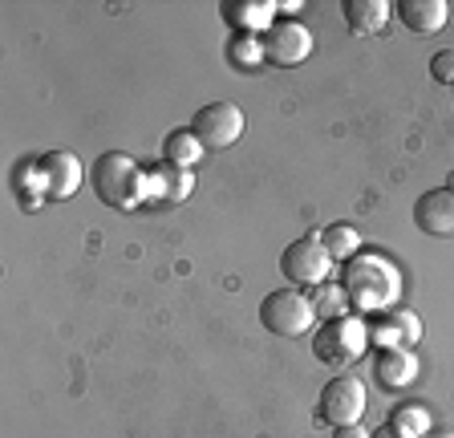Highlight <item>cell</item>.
Segmentation results:
<instances>
[{
  "label": "cell",
  "mask_w": 454,
  "mask_h": 438,
  "mask_svg": "<svg viewBox=\"0 0 454 438\" xmlns=\"http://www.w3.org/2000/svg\"><path fill=\"white\" fill-rule=\"evenodd\" d=\"M369 438H402V434H394V430H389V426H378V430H373V434H369Z\"/></svg>",
  "instance_id": "obj_24"
},
{
  "label": "cell",
  "mask_w": 454,
  "mask_h": 438,
  "mask_svg": "<svg viewBox=\"0 0 454 438\" xmlns=\"http://www.w3.org/2000/svg\"><path fill=\"white\" fill-rule=\"evenodd\" d=\"M191 134L207 151H223L244 134V110L236 102H207L199 106V114L191 118Z\"/></svg>",
  "instance_id": "obj_5"
},
{
  "label": "cell",
  "mask_w": 454,
  "mask_h": 438,
  "mask_svg": "<svg viewBox=\"0 0 454 438\" xmlns=\"http://www.w3.org/2000/svg\"><path fill=\"white\" fill-rule=\"evenodd\" d=\"M369 329V345H378V349H394V345H414L418 337H422V321H418V313H410V309H386V313H373L365 321Z\"/></svg>",
  "instance_id": "obj_9"
},
{
  "label": "cell",
  "mask_w": 454,
  "mask_h": 438,
  "mask_svg": "<svg viewBox=\"0 0 454 438\" xmlns=\"http://www.w3.org/2000/svg\"><path fill=\"white\" fill-rule=\"evenodd\" d=\"M260 45H264V61H268V66L293 69V66H301V61H309L312 33H309V25H301V20L280 17L272 29L260 37Z\"/></svg>",
  "instance_id": "obj_7"
},
{
  "label": "cell",
  "mask_w": 454,
  "mask_h": 438,
  "mask_svg": "<svg viewBox=\"0 0 454 438\" xmlns=\"http://www.w3.org/2000/svg\"><path fill=\"white\" fill-rule=\"evenodd\" d=\"M369 349V329L353 317H340V321H325V329L312 337V353L317 362L329 365V370H349L353 362H361V353Z\"/></svg>",
  "instance_id": "obj_4"
},
{
  "label": "cell",
  "mask_w": 454,
  "mask_h": 438,
  "mask_svg": "<svg viewBox=\"0 0 454 438\" xmlns=\"http://www.w3.org/2000/svg\"><path fill=\"white\" fill-rule=\"evenodd\" d=\"M159 187H162V195H167L170 203H183L191 195V171L187 167H175V162H162L159 171Z\"/></svg>",
  "instance_id": "obj_20"
},
{
  "label": "cell",
  "mask_w": 454,
  "mask_h": 438,
  "mask_svg": "<svg viewBox=\"0 0 454 438\" xmlns=\"http://www.w3.org/2000/svg\"><path fill=\"white\" fill-rule=\"evenodd\" d=\"M414 223H418V231H426V236H438V239L454 236V187L450 183L426 191L422 199L414 203Z\"/></svg>",
  "instance_id": "obj_11"
},
{
  "label": "cell",
  "mask_w": 454,
  "mask_h": 438,
  "mask_svg": "<svg viewBox=\"0 0 454 438\" xmlns=\"http://www.w3.org/2000/svg\"><path fill=\"white\" fill-rule=\"evenodd\" d=\"M162 154H167V162H175V167H191V162L203 154V143H199L191 130H170L167 143H162Z\"/></svg>",
  "instance_id": "obj_19"
},
{
  "label": "cell",
  "mask_w": 454,
  "mask_h": 438,
  "mask_svg": "<svg viewBox=\"0 0 454 438\" xmlns=\"http://www.w3.org/2000/svg\"><path fill=\"white\" fill-rule=\"evenodd\" d=\"M219 9H223V20L227 25H236L239 33H255V29H272L276 20V4L272 0H223V4H219Z\"/></svg>",
  "instance_id": "obj_14"
},
{
  "label": "cell",
  "mask_w": 454,
  "mask_h": 438,
  "mask_svg": "<svg viewBox=\"0 0 454 438\" xmlns=\"http://www.w3.org/2000/svg\"><path fill=\"white\" fill-rule=\"evenodd\" d=\"M426 438H454V430H426Z\"/></svg>",
  "instance_id": "obj_25"
},
{
  "label": "cell",
  "mask_w": 454,
  "mask_h": 438,
  "mask_svg": "<svg viewBox=\"0 0 454 438\" xmlns=\"http://www.w3.org/2000/svg\"><path fill=\"white\" fill-rule=\"evenodd\" d=\"M365 414V386L353 373H337L321 390V418L329 426H353Z\"/></svg>",
  "instance_id": "obj_8"
},
{
  "label": "cell",
  "mask_w": 454,
  "mask_h": 438,
  "mask_svg": "<svg viewBox=\"0 0 454 438\" xmlns=\"http://www.w3.org/2000/svg\"><path fill=\"white\" fill-rule=\"evenodd\" d=\"M340 285H345V293H349L353 309H361V313L373 317V313H386V309L397 305V288H402V280H397V268L389 264V260L361 252V256L349 260Z\"/></svg>",
  "instance_id": "obj_1"
},
{
  "label": "cell",
  "mask_w": 454,
  "mask_h": 438,
  "mask_svg": "<svg viewBox=\"0 0 454 438\" xmlns=\"http://www.w3.org/2000/svg\"><path fill=\"white\" fill-rule=\"evenodd\" d=\"M312 309L325 317V321H340V317L349 313V293H345V285H317V296H309Z\"/></svg>",
  "instance_id": "obj_18"
},
{
  "label": "cell",
  "mask_w": 454,
  "mask_h": 438,
  "mask_svg": "<svg viewBox=\"0 0 454 438\" xmlns=\"http://www.w3.org/2000/svg\"><path fill=\"white\" fill-rule=\"evenodd\" d=\"M381 390H406L410 381L418 378V357L406 345H394V349H378V362H373Z\"/></svg>",
  "instance_id": "obj_12"
},
{
  "label": "cell",
  "mask_w": 454,
  "mask_h": 438,
  "mask_svg": "<svg viewBox=\"0 0 454 438\" xmlns=\"http://www.w3.org/2000/svg\"><path fill=\"white\" fill-rule=\"evenodd\" d=\"M333 438H369V434L357 426V422H353V426H333Z\"/></svg>",
  "instance_id": "obj_23"
},
{
  "label": "cell",
  "mask_w": 454,
  "mask_h": 438,
  "mask_svg": "<svg viewBox=\"0 0 454 438\" xmlns=\"http://www.w3.org/2000/svg\"><path fill=\"white\" fill-rule=\"evenodd\" d=\"M94 195L114 211H134L146 195V179H142V167L130 159L126 151H106L94 162Z\"/></svg>",
  "instance_id": "obj_2"
},
{
  "label": "cell",
  "mask_w": 454,
  "mask_h": 438,
  "mask_svg": "<svg viewBox=\"0 0 454 438\" xmlns=\"http://www.w3.org/2000/svg\"><path fill=\"white\" fill-rule=\"evenodd\" d=\"M329 268H333V256L325 252L321 236H301L296 244H288L280 256V272L293 280V285H309V288L325 285Z\"/></svg>",
  "instance_id": "obj_6"
},
{
  "label": "cell",
  "mask_w": 454,
  "mask_h": 438,
  "mask_svg": "<svg viewBox=\"0 0 454 438\" xmlns=\"http://www.w3.org/2000/svg\"><path fill=\"white\" fill-rule=\"evenodd\" d=\"M321 244L333 260H353L361 252V231L353 223H329L321 231Z\"/></svg>",
  "instance_id": "obj_17"
},
{
  "label": "cell",
  "mask_w": 454,
  "mask_h": 438,
  "mask_svg": "<svg viewBox=\"0 0 454 438\" xmlns=\"http://www.w3.org/2000/svg\"><path fill=\"white\" fill-rule=\"evenodd\" d=\"M317 321V309L304 293L296 288H276L260 301V325H264L272 337H284V341H293V337H304Z\"/></svg>",
  "instance_id": "obj_3"
},
{
  "label": "cell",
  "mask_w": 454,
  "mask_h": 438,
  "mask_svg": "<svg viewBox=\"0 0 454 438\" xmlns=\"http://www.w3.org/2000/svg\"><path fill=\"white\" fill-rule=\"evenodd\" d=\"M386 426L394 430V434H402V438H426V430H430V410H426L422 402L394 406V414H389Z\"/></svg>",
  "instance_id": "obj_16"
},
{
  "label": "cell",
  "mask_w": 454,
  "mask_h": 438,
  "mask_svg": "<svg viewBox=\"0 0 454 438\" xmlns=\"http://www.w3.org/2000/svg\"><path fill=\"white\" fill-rule=\"evenodd\" d=\"M33 167H37L41 187H45L49 199H69V195L82 187V162L69 151H49V154H41Z\"/></svg>",
  "instance_id": "obj_10"
},
{
  "label": "cell",
  "mask_w": 454,
  "mask_h": 438,
  "mask_svg": "<svg viewBox=\"0 0 454 438\" xmlns=\"http://www.w3.org/2000/svg\"><path fill=\"white\" fill-rule=\"evenodd\" d=\"M430 77H434L438 86H454V45L438 49L434 58H430Z\"/></svg>",
  "instance_id": "obj_22"
},
{
  "label": "cell",
  "mask_w": 454,
  "mask_h": 438,
  "mask_svg": "<svg viewBox=\"0 0 454 438\" xmlns=\"http://www.w3.org/2000/svg\"><path fill=\"white\" fill-rule=\"evenodd\" d=\"M227 58H231V66L239 69H252L264 61V45L252 37V33H239L236 41H227Z\"/></svg>",
  "instance_id": "obj_21"
},
{
  "label": "cell",
  "mask_w": 454,
  "mask_h": 438,
  "mask_svg": "<svg viewBox=\"0 0 454 438\" xmlns=\"http://www.w3.org/2000/svg\"><path fill=\"white\" fill-rule=\"evenodd\" d=\"M340 12H345L349 33H357V37L386 29V20H389V4H386V0H345V4H340Z\"/></svg>",
  "instance_id": "obj_15"
},
{
  "label": "cell",
  "mask_w": 454,
  "mask_h": 438,
  "mask_svg": "<svg viewBox=\"0 0 454 438\" xmlns=\"http://www.w3.org/2000/svg\"><path fill=\"white\" fill-rule=\"evenodd\" d=\"M394 12H397V20H402L410 33H418V37L438 33L446 25V17H450L446 0H397Z\"/></svg>",
  "instance_id": "obj_13"
}]
</instances>
